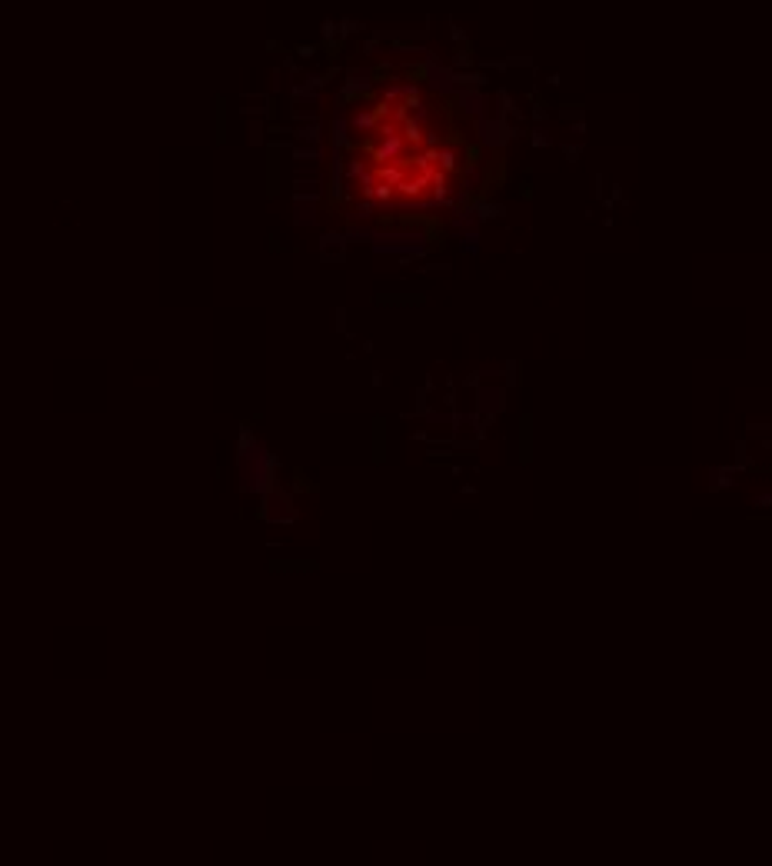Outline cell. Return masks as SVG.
<instances>
[{
    "instance_id": "1",
    "label": "cell",
    "mask_w": 772,
    "mask_h": 866,
    "mask_svg": "<svg viewBox=\"0 0 772 866\" xmlns=\"http://www.w3.org/2000/svg\"><path fill=\"white\" fill-rule=\"evenodd\" d=\"M333 173L323 210L373 220L379 230H420L443 247V210L486 207L489 134L476 107L443 91L426 63H377L340 93Z\"/></svg>"
},
{
    "instance_id": "2",
    "label": "cell",
    "mask_w": 772,
    "mask_h": 866,
    "mask_svg": "<svg viewBox=\"0 0 772 866\" xmlns=\"http://www.w3.org/2000/svg\"><path fill=\"white\" fill-rule=\"evenodd\" d=\"M533 450H536L533 413H523V417H519V430H516V456H519V467H530L533 463Z\"/></svg>"
},
{
    "instance_id": "3",
    "label": "cell",
    "mask_w": 772,
    "mask_h": 866,
    "mask_svg": "<svg viewBox=\"0 0 772 866\" xmlns=\"http://www.w3.org/2000/svg\"><path fill=\"white\" fill-rule=\"evenodd\" d=\"M370 447H373V467H386V450H390L386 417H373V430H370Z\"/></svg>"
},
{
    "instance_id": "4",
    "label": "cell",
    "mask_w": 772,
    "mask_h": 866,
    "mask_svg": "<svg viewBox=\"0 0 772 866\" xmlns=\"http://www.w3.org/2000/svg\"><path fill=\"white\" fill-rule=\"evenodd\" d=\"M273 573H317L320 560H306V557H276L270 560Z\"/></svg>"
},
{
    "instance_id": "5",
    "label": "cell",
    "mask_w": 772,
    "mask_h": 866,
    "mask_svg": "<svg viewBox=\"0 0 772 866\" xmlns=\"http://www.w3.org/2000/svg\"><path fill=\"white\" fill-rule=\"evenodd\" d=\"M290 493H293V497H303V493L317 497V493H320V484H317V480H310L303 467H297V470H293V480H290Z\"/></svg>"
},
{
    "instance_id": "6",
    "label": "cell",
    "mask_w": 772,
    "mask_h": 866,
    "mask_svg": "<svg viewBox=\"0 0 772 866\" xmlns=\"http://www.w3.org/2000/svg\"><path fill=\"white\" fill-rule=\"evenodd\" d=\"M257 447V437H253V424H240V433H237V460L246 456L250 450Z\"/></svg>"
}]
</instances>
